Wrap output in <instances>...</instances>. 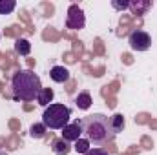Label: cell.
I'll return each mask as SVG.
<instances>
[{"instance_id": "ba28073f", "label": "cell", "mask_w": 157, "mask_h": 155, "mask_svg": "<svg viewBox=\"0 0 157 155\" xmlns=\"http://www.w3.org/2000/svg\"><path fill=\"white\" fill-rule=\"evenodd\" d=\"M51 150H53L55 155H68L71 152V146H70V142L64 141V139H55V141L51 142Z\"/></svg>"}, {"instance_id": "7c38bea8", "label": "cell", "mask_w": 157, "mask_h": 155, "mask_svg": "<svg viewBox=\"0 0 157 155\" xmlns=\"http://www.w3.org/2000/svg\"><path fill=\"white\" fill-rule=\"evenodd\" d=\"M124 126H126V120H124V117L121 113H115L113 117H110V128H112L113 135H117L119 131H122Z\"/></svg>"}, {"instance_id": "6da1fadb", "label": "cell", "mask_w": 157, "mask_h": 155, "mask_svg": "<svg viewBox=\"0 0 157 155\" xmlns=\"http://www.w3.org/2000/svg\"><path fill=\"white\" fill-rule=\"evenodd\" d=\"M42 84L37 73H33L31 70H20L15 73V77L11 80V93L13 99L17 100H35L39 97Z\"/></svg>"}, {"instance_id": "e0dca14e", "label": "cell", "mask_w": 157, "mask_h": 155, "mask_svg": "<svg viewBox=\"0 0 157 155\" xmlns=\"http://www.w3.org/2000/svg\"><path fill=\"white\" fill-rule=\"evenodd\" d=\"M112 6L115 7V9H119V11H124V9H128L130 7V2H112Z\"/></svg>"}, {"instance_id": "ac0fdd59", "label": "cell", "mask_w": 157, "mask_h": 155, "mask_svg": "<svg viewBox=\"0 0 157 155\" xmlns=\"http://www.w3.org/2000/svg\"><path fill=\"white\" fill-rule=\"evenodd\" d=\"M84 155H110L106 150H102V148H95V150H90V152H86Z\"/></svg>"}, {"instance_id": "2e32d148", "label": "cell", "mask_w": 157, "mask_h": 155, "mask_svg": "<svg viewBox=\"0 0 157 155\" xmlns=\"http://www.w3.org/2000/svg\"><path fill=\"white\" fill-rule=\"evenodd\" d=\"M73 148H75V152H77V153H82V155L91 150V148H90V141H88V139H82V137L78 139L75 144H73Z\"/></svg>"}, {"instance_id": "52a82bcc", "label": "cell", "mask_w": 157, "mask_h": 155, "mask_svg": "<svg viewBox=\"0 0 157 155\" xmlns=\"http://www.w3.org/2000/svg\"><path fill=\"white\" fill-rule=\"evenodd\" d=\"M49 77L53 82H59V84H64L70 80V70L64 68V66H53L51 71H49Z\"/></svg>"}, {"instance_id": "7a4b0ae2", "label": "cell", "mask_w": 157, "mask_h": 155, "mask_svg": "<svg viewBox=\"0 0 157 155\" xmlns=\"http://www.w3.org/2000/svg\"><path fill=\"white\" fill-rule=\"evenodd\" d=\"M82 124V133L90 141V144H104L113 139V131L110 128V119L102 113H93L80 120Z\"/></svg>"}, {"instance_id": "9c48e42d", "label": "cell", "mask_w": 157, "mask_h": 155, "mask_svg": "<svg viewBox=\"0 0 157 155\" xmlns=\"http://www.w3.org/2000/svg\"><path fill=\"white\" fill-rule=\"evenodd\" d=\"M150 7H152V2H148V0H133V2H130L128 9H132V13H135V15H144Z\"/></svg>"}, {"instance_id": "8fae6325", "label": "cell", "mask_w": 157, "mask_h": 155, "mask_svg": "<svg viewBox=\"0 0 157 155\" xmlns=\"http://www.w3.org/2000/svg\"><path fill=\"white\" fill-rule=\"evenodd\" d=\"M91 95L88 93V91H80L77 97H75V104H77L78 110H90V106H91Z\"/></svg>"}, {"instance_id": "277c9868", "label": "cell", "mask_w": 157, "mask_h": 155, "mask_svg": "<svg viewBox=\"0 0 157 155\" xmlns=\"http://www.w3.org/2000/svg\"><path fill=\"white\" fill-rule=\"evenodd\" d=\"M128 44H130V47H132L133 51H146V49H150V46H152V37H150L146 31L137 29V31H132V33H130Z\"/></svg>"}, {"instance_id": "30bf717a", "label": "cell", "mask_w": 157, "mask_h": 155, "mask_svg": "<svg viewBox=\"0 0 157 155\" xmlns=\"http://www.w3.org/2000/svg\"><path fill=\"white\" fill-rule=\"evenodd\" d=\"M53 97H55V93H53V89L51 88H42L39 93V97H37V100H39L40 106H44V108H48L51 102H53Z\"/></svg>"}, {"instance_id": "8992f818", "label": "cell", "mask_w": 157, "mask_h": 155, "mask_svg": "<svg viewBox=\"0 0 157 155\" xmlns=\"http://www.w3.org/2000/svg\"><path fill=\"white\" fill-rule=\"evenodd\" d=\"M80 135H82V124H80V120L70 122L68 126L62 128V139L68 141V142H77L78 139H80Z\"/></svg>"}, {"instance_id": "d6986e66", "label": "cell", "mask_w": 157, "mask_h": 155, "mask_svg": "<svg viewBox=\"0 0 157 155\" xmlns=\"http://www.w3.org/2000/svg\"><path fill=\"white\" fill-rule=\"evenodd\" d=\"M0 155H6V153H2V152H0Z\"/></svg>"}, {"instance_id": "5b68a950", "label": "cell", "mask_w": 157, "mask_h": 155, "mask_svg": "<svg viewBox=\"0 0 157 155\" xmlns=\"http://www.w3.org/2000/svg\"><path fill=\"white\" fill-rule=\"evenodd\" d=\"M86 26V17L82 7H78L77 4H71L68 9V17H66V28L68 29H82Z\"/></svg>"}, {"instance_id": "9a60e30c", "label": "cell", "mask_w": 157, "mask_h": 155, "mask_svg": "<svg viewBox=\"0 0 157 155\" xmlns=\"http://www.w3.org/2000/svg\"><path fill=\"white\" fill-rule=\"evenodd\" d=\"M15 7H17L15 0H0V15H9L15 11Z\"/></svg>"}, {"instance_id": "3957f363", "label": "cell", "mask_w": 157, "mask_h": 155, "mask_svg": "<svg viewBox=\"0 0 157 155\" xmlns=\"http://www.w3.org/2000/svg\"><path fill=\"white\" fill-rule=\"evenodd\" d=\"M71 110L64 104H49L42 113V124L48 130H62L70 124Z\"/></svg>"}, {"instance_id": "4fadbf2b", "label": "cell", "mask_w": 157, "mask_h": 155, "mask_svg": "<svg viewBox=\"0 0 157 155\" xmlns=\"http://www.w3.org/2000/svg\"><path fill=\"white\" fill-rule=\"evenodd\" d=\"M15 51L18 53V55H29L31 53V44H29V40L26 39H18L15 42Z\"/></svg>"}, {"instance_id": "5bb4252c", "label": "cell", "mask_w": 157, "mask_h": 155, "mask_svg": "<svg viewBox=\"0 0 157 155\" xmlns=\"http://www.w3.org/2000/svg\"><path fill=\"white\" fill-rule=\"evenodd\" d=\"M46 131H48V128H46L42 122H35V124H31V128H29V135H31L33 139H42V137H46Z\"/></svg>"}]
</instances>
